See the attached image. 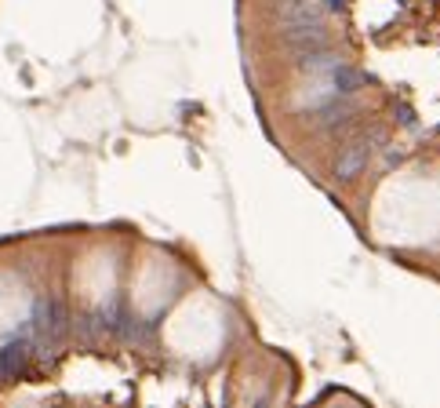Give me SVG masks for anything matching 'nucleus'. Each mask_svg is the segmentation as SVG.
Returning a JSON list of instances; mask_svg holds the SVG:
<instances>
[{
  "label": "nucleus",
  "instance_id": "obj_1",
  "mask_svg": "<svg viewBox=\"0 0 440 408\" xmlns=\"http://www.w3.org/2000/svg\"><path fill=\"white\" fill-rule=\"evenodd\" d=\"M25 332H33L36 336V347H48V350H55L62 339H66V332H70V310H66V303L55 299V296H48V299H36L33 303V317H30V328Z\"/></svg>",
  "mask_w": 440,
  "mask_h": 408
},
{
  "label": "nucleus",
  "instance_id": "obj_2",
  "mask_svg": "<svg viewBox=\"0 0 440 408\" xmlns=\"http://www.w3.org/2000/svg\"><path fill=\"white\" fill-rule=\"evenodd\" d=\"M353 110H357L353 95H317L306 106V121L320 127V132H335L339 124H349Z\"/></svg>",
  "mask_w": 440,
  "mask_h": 408
},
{
  "label": "nucleus",
  "instance_id": "obj_3",
  "mask_svg": "<svg viewBox=\"0 0 440 408\" xmlns=\"http://www.w3.org/2000/svg\"><path fill=\"white\" fill-rule=\"evenodd\" d=\"M368 161H371V143H368V139H357V143L342 146L339 157H335V178L349 183V178H357L360 172L368 168Z\"/></svg>",
  "mask_w": 440,
  "mask_h": 408
},
{
  "label": "nucleus",
  "instance_id": "obj_4",
  "mask_svg": "<svg viewBox=\"0 0 440 408\" xmlns=\"http://www.w3.org/2000/svg\"><path fill=\"white\" fill-rule=\"evenodd\" d=\"M30 354H33L30 332H25V336L8 339L4 347H0V376H19V372H25V365H30Z\"/></svg>",
  "mask_w": 440,
  "mask_h": 408
}]
</instances>
